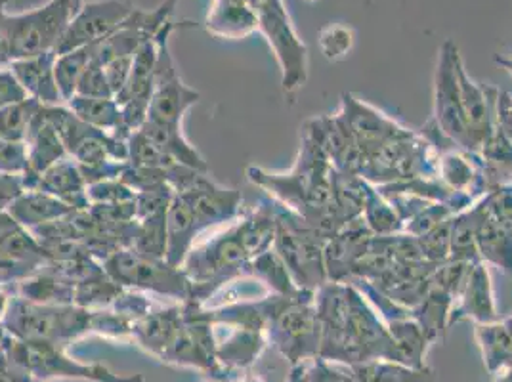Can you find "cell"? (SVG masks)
<instances>
[{
    "mask_svg": "<svg viewBox=\"0 0 512 382\" xmlns=\"http://www.w3.org/2000/svg\"><path fill=\"white\" fill-rule=\"evenodd\" d=\"M321 323L320 360L342 365L398 361L388 327L352 283L327 281L316 291Z\"/></svg>",
    "mask_w": 512,
    "mask_h": 382,
    "instance_id": "1",
    "label": "cell"
},
{
    "mask_svg": "<svg viewBox=\"0 0 512 382\" xmlns=\"http://www.w3.org/2000/svg\"><path fill=\"white\" fill-rule=\"evenodd\" d=\"M276 224V207L260 205L224 232L195 243L182 264L192 283L193 302L201 304L228 283L249 277L251 260L272 249Z\"/></svg>",
    "mask_w": 512,
    "mask_h": 382,
    "instance_id": "2",
    "label": "cell"
},
{
    "mask_svg": "<svg viewBox=\"0 0 512 382\" xmlns=\"http://www.w3.org/2000/svg\"><path fill=\"white\" fill-rule=\"evenodd\" d=\"M335 167L320 146L302 134L299 157L289 172H268L249 167L247 178L256 188L272 195V199L297 214L306 224L331 239L346 226L335 203L333 188Z\"/></svg>",
    "mask_w": 512,
    "mask_h": 382,
    "instance_id": "3",
    "label": "cell"
},
{
    "mask_svg": "<svg viewBox=\"0 0 512 382\" xmlns=\"http://www.w3.org/2000/svg\"><path fill=\"white\" fill-rule=\"evenodd\" d=\"M266 333L279 352L293 363L318 360L321 346V323L316 308V293L299 291L291 297L268 295Z\"/></svg>",
    "mask_w": 512,
    "mask_h": 382,
    "instance_id": "4",
    "label": "cell"
},
{
    "mask_svg": "<svg viewBox=\"0 0 512 382\" xmlns=\"http://www.w3.org/2000/svg\"><path fill=\"white\" fill-rule=\"evenodd\" d=\"M274 207L278 224L272 251L283 260L299 289L316 293L329 281L325 270V243L329 239L276 201Z\"/></svg>",
    "mask_w": 512,
    "mask_h": 382,
    "instance_id": "5",
    "label": "cell"
},
{
    "mask_svg": "<svg viewBox=\"0 0 512 382\" xmlns=\"http://www.w3.org/2000/svg\"><path fill=\"white\" fill-rule=\"evenodd\" d=\"M258 20V31L266 37L281 69L285 94H297L308 81V48L302 43L283 0H249Z\"/></svg>",
    "mask_w": 512,
    "mask_h": 382,
    "instance_id": "6",
    "label": "cell"
},
{
    "mask_svg": "<svg viewBox=\"0 0 512 382\" xmlns=\"http://www.w3.org/2000/svg\"><path fill=\"white\" fill-rule=\"evenodd\" d=\"M83 0H48L22 14H8L12 62L56 52Z\"/></svg>",
    "mask_w": 512,
    "mask_h": 382,
    "instance_id": "7",
    "label": "cell"
},
{
    "mask_svg": "<svg viewBox=\"0 0 512 382\" xmlns=\"http://www.w3.org/2000/svg\"><path fill=\"white\" fill-rule=\"evenodd\" d=\"M172 22L167 23L157 35V65L153 77L148 121L161 125L182 127L184 115L199 102V92L186 85L178 73L176 62L171 54Z\"/></svg>",
    "mask_w": 512,
    "mask_h": 382,
    "instance_id": "8",
    "label": "cell"
},
{
    "mask_svg": "<svg viewBox=\"0 0 512 382\" xmlns=\"http://www.w3.org/2000/svg\"><path fill=\"white\" fill-rule=\"evenodd\" d=\"M107 276L121 287L146 289L169 298H192V283L184 270L167 260L138 255L132 249H119L104 260Z\"/></svg>",
    "mask_w": 512,
    "mask_h": 382,
    "instance_id": "9",
    "label": "cell"
},
{
    "mask_svg": "<svg viewBox=\"0 0 512 382\" xmlns=\"http://www.w3.org/2000/svg\"><path fill=\"white\" fill-rule=\"evenodd\" d=\"M459 58H461L459 46L451 39L440 46L436 71H434L432 121L457 148L463 151H478L470 140L469 128L465 123L463 106H461V90H459V79H457Z\"/></svg>",
    "mask_w": 512,
    "mask_h": 382,
    "instance_id": "10",
    "label": "cell"
},
{
    "mask_svg": "<svg viewBox=\"0 0 512 382\" xmlns=\"http://www.w3.org/2000/svg\"><path fill=\"white\" fill-rule=\"evenodd\" d=\"M8 325L16 335L29 340H48L88 329L92 316L67 304H37L25 298L10 300Z\"/></svg>",
    "mask_w": 512,
    "mask_h": 382,
    "instance_id": "11",
    "label": "cell"
},
{
    "mask_svg": "<svg viewBox=\"0 0 512 382\" xmlns=\"http://www.w3.org/2000/svg\"><path fill=\"white\" fill-rule=\"evenodd\" d=\"M136 6L127 0H88L69 23L56 54L79 50L106 41L132 16Z\"/></svg>",
    "mask_w": 512,
    "mask_h": 382,
    "instance_id": "12",
    "label": "cell"
},
{
    "mask_svg": "<svg viewBox=\"0 0 512 382\" xmlns=\"http://www.w3.org/2000/svg\"><path fill=\"white\" fill-rule=\"evenodd\" d=\"M499 319L501 316L495 304L490 270L484 262H476L470 266L467 279L459 291V297L453 304V310L449 316V327L461 321H472L474 325H478V323H493Z\"/></svg>",
    "mask_w": 512,
    "mask_h": 382,
    "instance_id": "13",
    "label": "cell"
},
{
    "mask_svg": "<svg viewBox=\"0 0 512 382\" xmlns=\"http://www.w3.org/2000/svg\"><path fill=\"white\" fill-rule=\"evenodd\" d=\"M373 239L371 230L365 226L363 218L346 224L341 232L333 235L325 243V270L329 281L346 283L358 262L362 260L369 243Z\"/></svg>",
    "mask_w": 512,
    "mask_h": 382,
    "instance_id": "14",
    "label": "cell"
},
{
    "mask_svg": "<svg viewBox=\"0 0 512 382\" xmlns=\"http://www.w3.org/2000/svg\"><path fill=\"white\" fill-rule=\"evenodd\" d=\"M457 79H459V90H461V106L465 123L469 128L470 140L480 149V146L488 140L493 127V107H495V96L497 88L493 86H480L469 73L463 58L457 62Z\"/></svg>",
    "mask_w": 512,
    "mask_h": 382,
    "instance_id": "15",
    "label": "cell"
},
{
    "mask_svg": "<svg viewBox=\"0 0 512 382\" xmlns=\"http://www.w3.org/2000/svg\"><path fill=\"white\" fill-rule=\"evenodd\" d=\"M341 117L344 119L346 127L350 128L354 140L358 142L362 151L375 148V146L386 142L388 138H394L406 130L394 119L386 117L375 107L363 104L352 94L342 96Z\"/></svg>",
    "mask_w": 512,
    "mask_h": 382,
    "instance_id": "16",
    "label": "cell"
},
{
    "mask_svg": "<svg viewBox=\"0 0 512 382\" xmlns=\"http://www.w3.org/2000/svg\"><path fill=\"white\" fill-rule=\"evenodd\" d=\"M476 247L480 260L486 266L499 268L505 276L512 277V232L499 222L484 201H476Z\"/></svg>",
    "mask_w": 512,
    "mask_h": 382,
    "instance_id": "17",
    "label": "cell"
},
{
    "mask_svg": "<svg viewBox=\"0 0 512 382\" xmlns=\"http://www.w3.org/2000/svg\"><path fill=\"white\" fill-rule=\"evenodd\" d=\"M56 56V52H44L29 58H18L10 64V71L25 90L27 98L37 100L44 107L60 106V102H64L54 75Z\"/></svg>",
    "mask_w": 512,
    "mask_h": 382,
    "instance_id": "18",
    "label": "cell"
},
{
    "mask_svg": "<svg viewBox=\"0 0 512 382\" xmlns=\"http://www.w3.org/2000/svg\"><path fill=\"white\" fill-rule=\"evenodd\" d=\"M205 29L216 39L239 41L258 31V20L249 0H213Z\"/></svg>",
    "mask_w": 512,
    "mask_h": 382,
    "instance_id": "19",
    "label": "cell"
},
{
    "mask_svg": "<svg viewBox=\"0 0 512 382\" xmlns=\"http://www.w3.org/2000/svg\"><path fill=\"white\" fill-rule=\"evenodd\" d=\"M167 262L174 268H182L186 256L190 255L197 237L201 235L195 214L188 201L174 193L167 209Z\"/></svg>",
    "mask_w": 512,
    "mask_h": 382,
    "instance_id": "20",
    "label": "cell"
},
{
    "mask_svg": "<svg viewBox=\"0 0 512 382\" xmlns=\"http://www.w3.org/2000/svg\"><path fill=\"white\" fill-rule=\"evenodd\" d=\"M8 213L14 216L18 224H22L23 228L31 232L62 220L65 216L75 213V209L46 191L23 190L8 207Z\"/></svg>",
    "mask_w": 512,
    "mask_h": 382,
    "instance_id": "21",
    "label": "cell"
},
{
    "mask_svg": "<svg viewBox=\"0 0 512 382\" xmlns=\"http://www.w3.org/2000/svg\"><path fill=\"white\" fill-rule=\"evenodd\" d=\"M86 180L81 167L73 159H62L54 167L44 170L39 176L37 188L43 190L58 199H62L75 211H86L90 209V199L86 193Z\"/></svg>",
    "mask_w": 512,
    "mask_h": 382,
    "instance_id": "22",
    "label": "cell"
},
{
    "mask_svg": "<svg viewBox=\"0 0 512 382\" xmlns=\"http://www.w3.org/2000/svg\"><path fill=\"white\" fill-rule=\"evenodd\" d=\"M140 132L165 155H169L174 163L199 170V172H209V165L205 163L201 153L184 138L182 127H171V125H161L155 121H146L140 128Z\"/></svg>",
    "mask_w": 512,
    "mask_h": 382,
    "instance_id": "23",
    "label": "cell"
},
{
    "mask_svg": "<svg viewBox=\"0 0 512 382\" xmlns=\"http://www.w3.org/2000/svg\"><path fill=\"white\" fill-rule=\"evenodd\" d=\"M486 195L512 182V142L497 128L478 149Z\"/></svg>",
    "mask_w": 512,
    "mask_h": 382,
    "instance_id": "24",
    "label": "cell"
},
{
    "mask_svg": "<svg viewBox=\"0 0 512 382\" xmlns=\"http://www.w3.org/2000/svg\"><path fill=\"white\" fill-rule=\"evenodd\" d=\"M67 107L88 127L102 130L106 134H119V136L132 134L123 125L121 106L115 102V98H88V96L75 94L67 102Z\"/></svg>",
    "mask_w": 512,
    "mask_h": 382,
    "instance_id": "25",
    "label": "cell"
},
{
    "mask_svg": "<svg viewBox=\"0 0 512 382\" xmlns=\"http://www.w3.org/2000/svg\"><path fill=\"white\" fill-rule=\"evenodd\" d=\"M474 339L490 373L495 375L501 369L512 367V331L505 319L474 325Z\"/></svg>",
    "mask_w": 512,
    "mask_h": 382,
    "instance_id": "26",
    "label": "cell"
},
{
    "mask_svg": "<svg viewBox=\"0 0 512 382\" xmlns=\"http://www.w3.org/2000/svg\"><path fill=\"white\" fill-rule=\"evenodd\" d=\"M390 339L394 342L398 361L406 363L409 367H427L425 358H427L428 348H430V339L423 327L411 318L394 319L386 323Z\"/></svg>",
    "mask_w": 512,
    "mask_h": 382,
    "instance_id": "27",
    "label": "cell"
},
{
    "mask_svg": "<svg viewBox=\"0 0 512 382\" xmlns=\"http://www.w3.org/2000/svg\"><path fill=\"white\" fill-rule=\"evenodd\" d=\"M453 304H455L453 295H449L448 291L430 283L427 297L421 300L419 306H415L411 310V318L423 327V331L427 333L432 344L438 340H444L446 337Z\"/></svg>",
    "mask_w": 512,
    "mask_h": 382,
    "instance_id": "28",
    "label": "cell"
},
{
    "mask_svg": "<svg viewBox=\"0 0 512 382\" xmlns=\"http://www.w3.org/2000/svg\"><path fill=\"white\" fill-rule=\"evenodd\" d=\"M348 369L358 382H434V371L428 365L417 369L400 361L371 360Z\"/></svg>",
    "mask_w": 512,
    "mask_h": 382,
    "instance_id": "29",
    "label": "cell"
},
{
    "mask_svg": "<svg viewBox=\"0 0 512 382\" xmlns=\"http://www.w3.org/2000/svg\"><path fill=\"white\" fill-rule=\"evenodd\" d=\"M249 277H253L258 283H262L264 289L270 295L291 297V295H297L299 291H302L295 285L291 274L287 272L283 260L272 249L264 251L262 255L255 256L251 260Z\"/></svg>",
    "mask_w": 512,
    "mask_h": 382,
    "instance_id": "30",
    "label": "cell"
},
{
    "mask_svg": "<svg viewBox=\"0 0 512 382\" xmlns=\"http://www.w3.org/2000/svg\"><path fill=\"white\" fill-rule=\"evenodd\" d=\"M20 297L37 304H73L75 285L54 274H31L20 283Z\"/></svg>",
    "mask_w": 512,
    "mask_h": 382,
    "instance_id": "31",
    "label": "cell"
},
{
    "mask_svg": "<svg viewBox=\"0 0 512 382\" xmlns=\"http://www.w3.org/2000/svg\"><path fill=\"white\" fill-rule=\"evenodd\" d=\"M92 60H94V46H86V48L71 50L56 56L54 75L65 104L77 94V86L81 83L86 69L92 64Z\"/></svg>",
    "mask_w": 512,
    "mask_h": 382,
    "instance_id": "32",
    "label": "cell"
},
{
    "mask_svg": "<svg viewBox=\"0 0 512 382\" xmlns=\"http://www.w3.org/2000/svg\"><path fill=\"white\" fill-rule=\"evenodd\" d=\"M41 104L33 98H25L22 102L10 104L0 109V140L25 144L29 130L37 113L41 111Z\"/></svg>",
    "mask_w": 512,
    "mask_h": 382,
    "instance_id": "33",
    "label": "cell"
},
{
    "mask_svg": "<svg viewBox=\"0 0 512 382\" xmlns=\"http://www.w3.org/2000/svg\"><path fill=\"white\" fill-rule=\"evenodd\" d=\"M449 260L476 264L482 262L476 247V214L474 207L451 218V237H449Z\"/></svg>",
    "mask_w": 512,
    "mask_h": 382,
    "instance_id": "34",
    "label": "cell"
},
{
    "mask_svg": "<svg viewBox=\"0 0 512 382\" xmlns=\"http://www.w3.org/2000/svg\"><path fill=\"white\" fill-rule=\"evenodd\" d=\"M362 218L373 235H394L404 232L402 220L398 218L394 207L384 199L373 184L367 190Z\"/></svg>",
    "mask_w": 512,
    "mask_h": 382,
    "instance_id": "35",
    "label": "cell"
},
{
    "mask_svg": "<svg viewBox=\"0 0 512 382\" xmlns=\"http://www.w3.org/2000/svg\"><path fill=\"white\" fill-rule=\"evenodd\" d=\"M123 295V287L107 276L106 270L75 283V304L79 306H102L111 304Z\"/></svg>",
    "mask_w": 512,
    "mask_h": 382,
    "instance_id": "36",
    "label": "cell"
},
{
    "mask_svg": "<svg viewBox=\"0 0 512 382\" xmlns=\"http://www.w3.org/2000/svg\"><path fill=\"white\" fill-rule=\"evenodd\" d=\"M453 218V216H451ZM451 218L442 222L427 235L419 237L417 243L421 247L423 258L432 264H442L449 260V237H451Z\"/></svg>",
    "mask_w": 512,
    "mask_h": 382,
    "instance_id": "37",
    "label": "cell"
},
{
    "mask_svg": "<svg viewBox=\"0 0 512 382\" xmlns=\"http://www.w3.org/2000/svg\"><path fill=\"white\" fill-rule=\"evenodd\" d=\"M352 44H354V33L344 25H331L321 33V52L331 62L344 58L350 52Z\"/></svg>",
    "mask_w": 512,
    "mask_h": 382,
    "instance_id": "38",
    "label": "cell"
},
{
    "mask_svg": "<svg viewBox=\"0 0 512 382\" xmlns=\"http://www.w3.org/2000/svg\"><path fill=\"white\" fill-rule=\"evenodd\" d=\"M77 96H88V98H115L111 92V86L107 83L104 67L92 62L86 69L81 83L77 86Z\"/></svg>",
    "mask_w": 512,
    "mask_h": 382,
    "instance_id": "39",
    "label": "cell"
},
{
    "mask_svg": "<svg viewBox=\"0 0 512 382\" xmlns=\"http://www.w3.org/2000/svg\"><path fill=\"white\" fill-rule=\"evenodd\" d=\"M482 201L490 209V213L512 232V182L490 191L482 197Z\"/></svg>",
    "mask_w": 512,
    "mask_h": 382,
    "instance_id": "40",
    "label": "cell"
},
{
    "mask_svg": "<svg viewBox=\"0 0 512 382\" xmlns=\"http://www.w3.org/2000/svg\"><path fill=\"white\" fill-rule=\"evenodd\" d=\"M25 170H27L25 144L0 140V172L22 176Z\"/></svg>",
    "mask_w": 512,
    "mask_h": 382,
    "instance_id": "41",
    "label": "cell"
},
{
    "mask_svg": "<svg viewBox=\"0 0 512 382\" xmlns=\"http://www.w3.org/2000/svg\"><path fill=\"white\" fill-rule=\"evenodd\" d=\"M493 127L512 142V94L507 90H497L493 107Z\"/></svg>",
    "mask_w": 512,
    "mask_h": 382,
    "instance_id": "42",
    "label": "cell"
},
{
    "mask_svg": "<svg viewBox=\"0 0 512 382\" xmlns=\"http://www.w3.org/2000/svg\"><path fill=\"white\" fill-rule=\"evenodd\" d=\"M27 98L25 90L20 83L16 81V77L12 75L10 67H0V109L2 107L22 102Z\"/></svg>",
    "mask_w": 512,
    "mask_h": 382,
    "instance_id": "43",
    "label": "cell"
},
{
    "mask_svg": "<svg viewBox=\"0 0 512 382\" xmlns=\"http://www.w3.org/2000/svg\"><path fill=\"white\" fill-rule=\"evenodd\" d=\"M306 382H358L352 373H342L339 369L331 367L327 361L316 360L314 367L308 369Z\"/></svg>",
    "mask_w": 512,
    "mask_h": 382,
    "instance_id": "44",
    "label": "cell"
},
{
    "mask_svg": "<svg viewBox=\"0 0 512 382\" xmlns=\"http://www.w3.org/2000/svg\"><path fill=\"white\" fill-rule=\"evenodd\" d=\"M132 60L134 58H119V60H113L109 64L102 65L104 71H106L107 83L111 86L113 96H117L127 85Z\"/></svg>",
    "mask_w": 512,
    "mask_h": 382,
    "instance_id": "45",
    "label": "cell"
},
{
    "mask_svg": "<svg viewBox=\"0 0 512 382\" xmlns=\"http://www.w3.org/2000/svg\"><path fill=\"white\" fill-rule=\"evenodd\" d=\"M12 64V43H10V25L8 12L0 16V67H10Z\"/></svg>",
    "mask_w": 512,
    "mask_h": 382,
    "instance_id": "46",
    "label": "cell"
},
{
    "mask_svg": "<svg viewBox=\"0 0 512 382\" xmlns=\"http://www.w3.org/2000/svg\"><path fill=\"white\" fill-rule=\"evenodd\" d=\"M493 382H512V367L497 371V373H495V381Z\"/></svg>",
    "mask_w": 512,
    "mask_h": 382,
    "instance_id": "47",
    "label": "cell"
},
{
    "mask_svg": "<svg viewBox=\"0 0 512 382\" xmlns=\"http://www.w3.org/2000/svg\"><path fill=\"white\" fill-rule=\"evenodd\" d=\"M8 306H10V298L6 297V295L0 291V319L6 318Z\"/></svg>",
    "mask_w": 512,
    "mask_h": 382,
    "instance_id": "48",
    "label": "cell"
},
{
    "mask_svg": "<svg viewBox=\"0 0 512 382\" xmlns=\"http://www.w3.org/2000/svg\"><path fill=\"white\" fill-rule=\"evenodd\" d=\"M495 64L501 65L503 69H507L512 75V58H503V56H497L495 58Z\"/></svg>",
    "mask_w": 512,
    "mask_h": 382,
    "instance_id": "49",
    "label": "cell"
},
{
    "mask_svg": "<svg viewBox=\"0 0 512 382\" xmlns=\"http://www.w3.org/2000/svg\"><path fill=\"white\" fill-rule=\"evenodd\" d=\"M10 2H12V0H0V16L6 14V8H8Z\"/></svg>",
    "mask_w": 512,
    "mask_h": 382,
    "instance_id": "50",
    "label": "cell"
},
{
    "mask_svg": "<svg viewBox=\"0 0 512 382\" xmlns=\"http://www.w3.org/2000/svg\"><path fill=\"white\" fill-rule=\"evenodd\" d=\"M245 382H260V379H247Z\"/></svg>",
    "mask_w": 512,
    "mask_h": 382,
    "instance_id": "51",
    "label": "cell"
}]
</instances>
